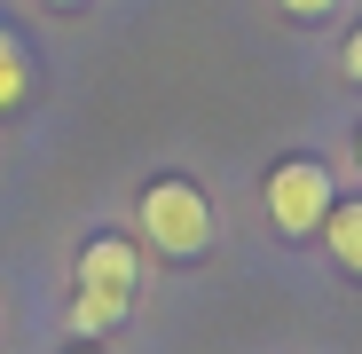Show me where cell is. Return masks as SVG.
Instances as JSON below:
<instances>
[{"mask_svg":"<svg viewBox=\"0 0 362 354\" xmlns=\"http://www.w3.org/2000/svg\"><path fill=\"white\" fill-rule=\"evenodd\" d=\"M47 8H79V0H47Z\"/></svg>","mask_w":362,"mask_h":354,"instance_id":"9","label":"cell"},{"mask_svg":"<svg viewBox=\"0 0 362 354\" xmlns=\"http://www.w3.org/2000/svg\"><path fill=\"white\" fill-rule=\"evenodd\" d=\"M134 300H142L134 244H127V236H87V252L71 268V331L79 338H103V331H118L134 315Z\"/></svg>","mask_w":362,"mask_h":354,"instance_id":"1","label":"cell"},{"mask_svg":"<svg viewBox=\"0 0 362 354\" xmlns=\"http://www.w3.org/2000/svg\"><path fill=\"white\" fill-rule=\"evenodd\" d=\"M354 173H362V126H354Z\"/></svg>","mask_w":362,"mask_h":354,"instance_id":"8","label":"cell"},{"mask_svg":"<svg viewBox=\"0 0 362 354\" xmlns=\"http://www.w3.org/2000/svg\"><path fill=\"white\" fill-rule=\"evenodd\" d=\"M134 220L150 236V252H165V260L213 252V197L189 182V173H158V182L142 189V205H134Z\"/></svg>","mask_w":362,"mask_h":354,"instance_id":"2","label":"cell"},{"mask_svg":"<svg viewBox=\"0 0 362 354\" xmlns=\"http://www.w3.org/2000/svg\"><path fill=\"white\" fill-rule=\"evenodd\" d=\"M339 71H346V79H354V87H362V24H354V40H346V47H339Z\"/></svg>","mask_w":362,"mask_h":354,"instance_id":"7","label":"cell"},{"mask_svg":"<svg viewBox=\"0 0 362 354\" xmlns=\"http://www.w3.org/2000/svg\"><path fill=\"white\" fill-rule=\"evenodd\" d=\"M260 205H268V228L299 244V236H315L323 213L339 205V182H331V165H323V158H284V165H268Z\"/></svg>","mask_w":362,"mask_h":354,"instance_id":"3","label":"cell"},{"mask_svg":"<svg viewBox=\"0 0 362 354\" xmlns=\"http://www.w3.org/2000/svg\"><path fill=\"white\" fill-rule=\"evenodd\" d=\"M71 354H103V346H71Z\"/></svg>","mask_w":362,"mask_h":354,"instance_id":"10","label":"cell"},{"mask_svg":"<svg viewBox=\"0 0 362 354\" xmlns=\"http://www.w3.org/2000/svg\"><path fill=\"white\" fill-rule=\"evenodd\" d=\"M315 236L331 244V260H339V268L362 283V197H339V205L323 213V228H315Z\"/></svg>","mask_w":362,"mask_h":354,"instance_id":"4","label":"cell"},{"mask_svg":"<svg viewBox=\"0 0 362 354\" xmlns=\"http://www.w3.org/2000/svg\"><path fill=\"white\" fill-rule=\"evenodd\" d=\"M276 8H284V16H291V24H323V16H331V8H339V0H276Z\"/></svg>","mask_w":362,"mask_h":354,"instance_id":"6","label":"cell"},{"mask_svg":"<svg viewBox=\"0 0 362 354\" xmlns=\"http://www.w3.org/2000/svg\"><path fill=\"white\" fill-rule=\"evenodd\" d=\"M32 95V55H24V40L0 24V110H16Z\"/></svg>","mask_w":362,"mask_h":354,"instance_id":"5","label":"cell"}]
</instances>
